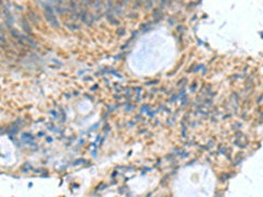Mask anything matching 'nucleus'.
<instances>
[{"label":"nucleus","mask_w":263,"mask_h":197,"mask_svg":"<svg viewBox=\"0 0 263 197\" xmlns=\"http://www.w3.org/2000/svg\"><path fill=\"white\" fill-rule=\"evenodd\" d=\"M45 18H46V20L48 21L49 24L52 25V26H54V27H58L59 26V23H58L55 14L53 12V9L48 6H45Z\"/></svg>","instance_id":"obj_1"},{"label":"nucleus","mask_w":263,"mask_h":197,"mask_svg":"<svg viewBox=\"0 0 263 197\" xmlns=\"http://www.w3.org/2000/svg\"><path fill=\"white\" fill-rule=\"evenodd\" d=\"M144 1H145V8H146L147 10L150 9V8L153 7V0H144Z\"/></svg>","instance_id":"obj_2"},{"label":"nucleus","mask_w":263,"mask_h":197,"mask_svg":"<svg viewBox=\"0 0 263 197\" xmlns=\"http://www.w3.org/2000/svg\"><path fill=\"white\" fill-rule=\"evenodd\" d=\"M116 33H117V35H121V34L123 35V34L125 33V30H124V29H118Z\"/></svg>","instance_id":"obj_3"},{"label":"nucleus","mask_w":263,"mask_h":197,"mask_svg":"<svg viewBox=\"0 0 263 197\" xmlns=\"http://www.w3.org/2000/svg\"><path fill=\"white\" fill-rule=\"evenodd\" d=\"M143 2H144V0H137V1H136V7L141 6Z\"/></svg>","instance_id":"obj_4"},{"label":"nucleus","mask_w":263,"mask_h":197,"mask_svg":"<svg viewBox=\"0 0 263 197\" xmlns=\"http://www.w3.org/2000/svg\"><path fill=\"white\" fill-rule=\"evenodd\" d=\"M0 42H5V37L2 35V32L0 31Z\"/></svg>","instance_id":"obj_5"},{"label":"nucleus","mask_w":263,"mask_h":197,"mask_svg":"<svg viewBox=\"0 0 263 197\" xmlns=\"http://www.w3.org/2000/svg\"><path fill=\"white\" fill-rule=\"evenodd\" d=\"M129 0H122V3H124V5H126L127 2H128Z\"/></svg>","instance_id":"obj_6"},{"label":"nucleus","mask_w":263,"mask_h":197,"mask_svg":"<svg viewBox=\"0 0 263 197\" xmlns=\"http://www.w3.org/2000/svg\"><path fill=\"white\" fill-rule=\"evenodd\" d=\"M58 1H61V2H63V1H64V0H58Z\"/></svg>","instance_id":"obj_7"},{"label":"nucleus","mask_w":263,"mask_h":197,"mask_svg":"<svg viewBox=\"0 0 263 197\" xmlns=\"http://www.w3.org/2000/svg\"><path fill=\"white\" fill-rule=\"evenodd\" d=\"M49 1H53V0H49Z\"/></svg>","instance_id":"obj_8"}]
</instances>
